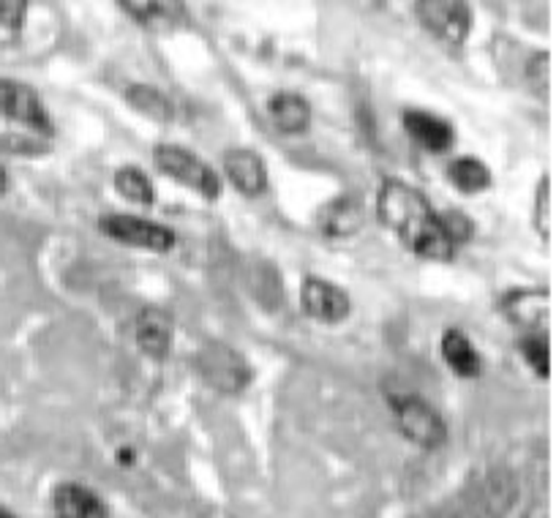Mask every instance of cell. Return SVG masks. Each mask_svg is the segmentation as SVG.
Masks as SVG:
<instances>
[{"label": "cell", "mask_w": 556, "mask_h": 518, "mask_svg": "<svg viewBox=\"0 0 556 518\" xmlns=\"http://www.w3.org/2000/svg\"><path fill=\"white\" fill-rule=\"evenodd\" d=\"M516 502V480L505 469H491L464 485L429 518H505Z\"/></svg>", "instance_id": "cell-2"}, {"label": "cell", "mask_w": 556, "mask_h": 518, "mask_svg": "<svg viewBox=\"0 0 556 518\" xmlns=\"http://www.w3.org/2000/svg\"><path fill=\"white\" fill-rule=\"evenodd\" d=\"M401 121H404L412 142L424 148L426 153H447L456 146V126L447 117L426 110H406Z\"/></svg>", "instance_id": "cell-12"}, {"label": "cell", "mask_w": 556, "mask_h": 518, "mask_svg": "<svg viewBox=\"0 0 556 518\" xmlns=\"http://www.w3.org/2000/svg\"><path fill=\"white\" fill-rule=\"evenodd\" d=\"M245 285L254 292V301L262 303L267 312L285 303V285H281V276H278L276 265L267 263V260H251L245 265Z\"/></svg>", "instance_id": "cell-18"}, {"label": "cell", "mask_w": 556, "mask_h": 518, "mask_svg": "<svg viewBox=\"0 0 556 518\" xmlns=\"http://www.w3.org/2000/svg\"><path fill=\"white\" fill-rule=\"evenodd\" d=\"M0 148L9 153H23V156H39L50 151L45 140H28V137H0Z\"/></svg>", "instance_id": "cell-26"}, {"label": "cell", "mask_w": 556, "mask_h": 518, "mask_svg": "<svg viewBox=\"0 0 556 518\" xmlns=\"http://www.w3.org/2000/svg\"><path fill=\"white\" fill-rule=\"evenodd\" d=\"M117 464H134V447H117Z\"/></svg>", "instance_id": "cell-28"}, {"label": "cell", "mask_w": 556, "mask_h": 518, "mask_svg": "<svg viewBox=\"0 0 556 518\" xmlns=\"http://www.w3.org/2000/svg\"><path fill=\"white\" fill-rule=\"evenodd\" d=\"M502 312L507 319L523 328H538L545 314L551 312V292L548 290H516L502 298Z\"/></svg>", "instance_id": "cell-17"}, {"label": "cell", "mask_w": 556, "mask_h": 518, "mask_svg": "<svg viewBox=\"0 0 556 518\" xmlns=\"http://www.w3.org/2000/svg\"><path fill=\"white\" fill-rule=\"evenodd\" d=\"M121 9L151 30H162V25H175V20L184 17L175 12H186L180 3H139V0H128V3L123 0Z\"/></svg>", "instance_id": "cell-22"}, {"label": "cell", "mask_w": 556, "mask_h": 518, "mask_svg": "<svg viewBox=\"0 0 556 518\" xmlns=\"http://www.w3.org/2000/svg\"><path fill=\"white\" fill-rule=\"evenodd\" d=\"M28 3H0V25L9 30H20L25 23Z\"/></svg>", "instance_id": "cell-27"}, {"label": "cell", "mask_w": 556, "mask_h": 518, "mask_svg": "<svg viewBox=\"0 0 556 518\" xmlns=\"http://www.w3.org/2000/svg\"><path fill=\"white\" fill-rule=\"evenodd\" d=\"M0 518H17V516H14V513H9L7 507H0Z\"/></svg>", "instance_id": "cell-30"}, {"label": "cell", "mask_w": 556, "mask_h": 518, "mask_svg": "<svg viewBox=\"0 0 556 518\" xmlns=\"http://www.w3.org/2000/svg\"><path fill=\"white\" fill-rule=\"evenodd\" d=\"M554 178L545 175L538 186V197H534V229L540 238H554Z\"/></svg>", "instance_id": "cell-23"}, {"label": "cell", "mask_w": 556, "mask_h": 518, "mask_svg": "<svg viewBox=\"0 0 556 518\" xmlns=\"http://www.w3.org/2000/svg\"><path fill=\"white\" fill-rule=\"evenodd\" d=\"M52 510H55L58 518H110L101 496L83 483L55 485Z\"/></svg>", "instance_id": "cell-13"}, {"label": "cell", "mask_w": 556, "mask_h": 518, "mask_svg": "<svg viewBox=\"0 0 556 518\" xmlns=\"http://www.w3.org/2000/svg\"><path fill=\"white\" fill-rule=\"evenodd\" d=\"M377 216L412 254L434 263H451L456 256V245L447 238L440 213L417 186L399 178L384 180L377 194Z\"/></svg>", "instance_id": "cell-1"}, {"label": "cell", "mask_w": 556, "mask_h": 518, "mask_svg": "<svg viewBox=\"0 0 556 518\" xmlns=\"http://www.w3.org/2000/svg\"><path fill=\"white\" fill-rule=\"evenodd\" d=\"M222 167L229 184L243 197H251V200L265 194L267 186H270L265 159L256 151H251V148H232V151H227L222 159Z\"/></svg>", "instance_id": "cell-10"}, {"label": "cell", "mask_w": 556, "mask_h": 518, "mask_svg": "<svg viewBox=\"0 0 556 518\" xmlns=\"http://www.w3.org/2000/svg\"><path fill=\"white\" fill-rule=\"evenodd\" d=\"M390 409H393L401 434L409 442H415L417 447L440 451L447 442L445 418L417 393H393L390 396Z\"/></svg>", "instance_id": "cell-5"}, {"label": "cell", "mask_w": 556, "mask_h": 518, "mask_svg": "<svg viewBox=\"0 0 556 518\" xmlns=\"http://www.w3.org/2000/svg\"><path fill=\"white\" fill-rule=\"evenodd\" d=\"M267 117L281 135H303L312 126V104L301 93H273L267 99Z\"/></svg>", "instance_id": "cell-14"}, {"label": "cell", "mask_w": 556, "mask_h": 518, "mask_svg": "<svg viewBox=\"0 0 556 518\" xmlns=\"http://www.w3.org/2000/svg\"><path fill=\"white\" fill-rule=\"evenodd\" d=\"M112 184H115L117 194H121L123 200L134 202V205L151 207L153 202H156V191H153L151 178H148L139 167H134V164H126V167L117 169Z\"/></svg>", "instance_id": "cell-21"}, {"label": "cell", "mask_w": 556, "mask_h": 518, "mask_svg": "<svg viewBox=\"0 0 556 518\" xmlns=\"http://www.w3.org/2000/svg\"><path fill=\"white\" fill-rule=\"evenodd\" d=\"M363 227V205L357 197L341 194L323 207L319 213V229L325 238H352Z\"/></svg>", "instance_id": "cell-15"}, {"label": "cell", "mask_w": 556, "mask_h": 518, "mask_svg": "<svg viewBox=\"0 0 556 518\" xmlns=\"http://www.w3.org/2000/svg\"><path fill=\"white\" fill-rule=\"evenodd\" d=\"M440 222H442V227H445L447 238L453 240V245H456V249H458V243H467V240L475 235V224L469 222V218L464 216L462 211L440 213Z\"/></svg>", "instance_id": "cell-25"}, {"label": "cell", "mask_w": 556, "mask_h": 518, "mask_svg": "<svg viewBox=\"0 0 556 518\" xmlns=\"http://www.w3.org/2000/svg\"><path fill=\"white\" fill-rule=\"evenodd\" d=\"M447 178H451V184L456 186L462 194H480V191H485L491 186V169L489 164L480 162V159L475 156H462L456 159V162L451 164V169H447Z\"/></svg>", "instance_id": "cell-20"}, {"label": "cell", "mask_w": 556, "mask_h": 518, "mask_svg": "<svg viewBox=\"0 0 556 518\" xmlns=\"http://www.w3.org/2000/svg\"><path fill=\"white\" fill-rule=\"evenodd\" d=\"M0 115L34 128L41 137L55 135V126H52V117L41 101L39 90L17 83V79H0Z\"/></svg>", "instance_id": "cell-8"}, {"label": "cell", "mask_w": 556, "mask_h": 518, "mask_svg": "<svg viewBox=\"0 0 556 518\" xmlns=\"http://www.w3.org/2000/svg\"><path fill=\"white\" fill-rule=\"evenodd\" d=\"M175 323L173 314L159 306H148L134 319V341L153 361H167L173 352Z\"/></svg>", "instance_id": "cell-11"}, {"label": "cell", "mask_w": 556, "mask_h": 518, "mask_svg": "<svg viewBox=\"0 0 556 518\" xmlns=\"http://www.w3.org/2000/svg\"><path fill=\"white\" fill-rule=\"evenodd\" d=\"M126 101H128V106H134L139 115L151 117L153 123H173V117H175L173 101H169L162 90L153 88V85H146V83L128 85Z\"/></svg>", "instance_id": "cell-19"}, {"label": "cell", "mask_w": 556, "mask_h": 518, "mask_svg": "<svg viewBox=\"0 0 556 518\" xmlns=\"http://www.w3.org/2000/svg\"><path fill=\"white\" fill-rule=\"evenodd\" d=\"M99 229L117 243L153 251V254H167L175 249L173 229L151 218L131 216V213H106L99 218Z\"/></svg>", "instance_id": "cell-7"}, {"label": "cell", "mask_w": 556, "mask_h": 518, "mask_svg": "<svg viewBox=\"0 0 556 518\" xmlns=\"http://www.w3.org/2000/svg\"><path fill=\"white\" fill-rule=\"evenodd\" d=\"M153 162L162 169L167 178L178 180L186 189L197 191L202 200L216 202L222 197V178H218L216 169L200 159L197 153L186 151L184 146H175V142H159L153 148Z\"/></svg>", "instance_id": "cell-4"}, {"label": "cell", "mask_w": 556, "mask_h": 518, "mask_svg": "<svg viewBox=\"0 0 556 518\" xmlns=\"http://www.w3.org/2000/svg\"><path fill=\"white\" fill-rule=\"evenodd\" d=\"M440 352L442 357H445L447 368H451L456 377L475 379L480 377V371H483V363H480L478 350H475V344L469 341V336L464 333V330L447 328L445 333H442Z\"/></svg>", "instance_id": "cell-16"}, {"label": "cell", "mask_w": 556, "mask_h": 518, "mask_svg": "<svg viewBox=\"0 0 556 518\" xmlns=\"http://www.w3.org/2000/svg\"><path fill=\"white\" fill-rule=\"evenodd\" d=\"M412 12L437 41L453 50L464 47L472 30V12L467 3H458V0H417L412 3Z\"/></svg>", "instance_id": "cell-6"}, {"label": "cell", "mask_w": 556, "mask_h": 518, "mask_svg": "<svg viewBox=\"0 0 556 518\" xmlns=\"http://www.w3.org/2000/svg\"><path fill=\"white\" fill-rule=\"evenodd\" d=\"M518 350H521L523 361L527 366L538 374L540 379H548L551 377V346L548 339L540 333H529L518 341Z\"/></svg>", "instance_id": "cell-24"}, {"label": "cell", "mask_w": 556, "mask_h": 518, "mask_svg": "<svg viewBox=\"0 0 556 518\" xmlns=\"http://www.w3.org/2000/svg\"><path fill=\"white\" fill-rule=\"evenodd\" d=\"M7 189H9V175L7 169L0 167V194H7Z\"/></svg>", "instance_id": "cell-29"}, {"label": "cell", "mask_w": 556, "mask_h": 518, "mask_svg": "<svg viewBox=\"0 0 556 518\" xmlns=\"http://www.w3.org/2000/svg\"><path fill=\"white\" fill-rule=\"evenodd\" d=\"M194 368L205 379V384L224 396H238L254 379V368L249 366V361L224 341H205L197 350Z\"/></svg>", "instance_id": "cell-3"}, {"label": "cell", "mask_w": 556, "mask_h": 518, "mask_svg": "<svg viewBox=\"0 0 556 518\" xmlns=\"http://www.w3.org/2000/svg\"><path fill=\"white\" fill-rule=\"evenodd\" d=\"M301 306L314 323L323 325L344 323L352 312L350 292L319 276H306L301 287Z\"/></svg>", "instance_id": "cell-9"}]
</instances>
